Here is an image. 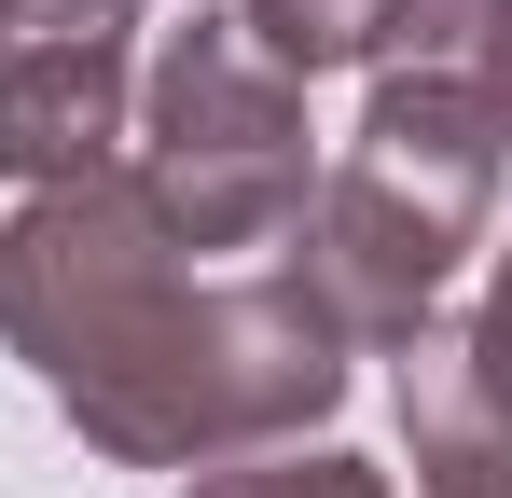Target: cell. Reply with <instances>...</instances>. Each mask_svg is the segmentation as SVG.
Returning <instances> with one entry per match:
<instances>
[{
  "mask_svg": "<svg viewBox=\"0 0 512 498\" xmlns=\"http://www.w3.org/2000/svg\"><path fill=\"white\" fill-rule=\"evenodd\" d=\"M0 346L125 471L305 443L360 360L346 319L305 291V263H180L125 194V166L28 194L0 222Z\"/></svg>",
  "mask_w": 512,
  "mask_h": 498,
  "instance_id": "obj_1",
  "label": "cell"
},
{
  "mask_svg": "<svg viewBox=\"0 0 512 498\" xmlns=\"http://www.w3.org/2000/svg\"><path fill=\"white\" fill-rule=\"evenodd\" d=\"M499 180H512V139L485 125L471 83L374 70V111H360L346 166L305 194V222H291V263H305V291L346 319V346H402V332L443 305V277L499 222Z\"/></svg>",
  "mask_w": 512,
  "mask_h": 498,
  "instance_id": "obj_2",
  "label": "cell"
},
{
  "mask_svg": "<svg viewBox=\"0 0 512 498\" xmlns=\"http://www.w3.org/2000/svg\"><path fill=\"white\" fill-rule=\"evenodd\" d=\"M125 194L153 208L180 263H236V249H291L319 153H305V83L263 56L236 14L180 28L153 83H139V139H125Z\"/></svg>",
  "mask_w": 512,
  "mask_h": 498,
  "instance_id": "obj_3",
  "label": "cell"
},
{
  "mask_svg": "<svg viewBox=\"0 0 512 498\" xmlns=\"http://www.w3.org/2000/svg\"><path fill=\"white\" fill-rule=\"evenodd\" d=\"M125 139H139L125 42H28V56H0V180H14V194L111 180Z\"/></svg>",
  "mask_w": 512,
  "mask_h": 498,
  "instance_id": "obj_4",
  "label": "cell"
},
{
  "mask_svg": "<svg viewBox=\"0 0 512 498\" xmlns=\"http://www.w3.org/2000/svg\"><path fill=\"white\" fill-rule=\"evenodd\" d=\"M402 429H416V498H512V388L485 374L471 319L429 305L402 346Z\"/></svg>",
  "mask_w": 512,
  "mask_h": 498,
  "instance_id": "obj_5",
  "label": "cell"
},
{
  "mask_svg": "<svg viewBox=\"0 0 512 498\" xmlns=\"http://www.w3.org/2000/svg\"><path fill=\"white\" fill-rule=\"evenodd\" d=\"M374 70H443V83H471L485 125L512 139V0H402V28H388Z\"/></svg>",
  "mask_w": 512,
  "mask_h": 498,
  "instance_id": "obj_6",
  "label": "cell"
},
{
  "mask_svg": "<svg viewBox=\"0 0 512 498\" xmlns=\"http://www.w3.org/2000/svg\"><path fill=\"white\" fill-rule=\"evenodd\" d=\"M236 28H250L291 83H319V70H374L388 28H402V0H236Z\"/></svg>",
  "mask_w": 512,
  "mask_h": 498,
  "instance_id": "obj_7",
  "label": "cell"
},
{
  "mask_svg": "<svg viewBox=\"0 0 512 498\" xmlns=\"http://www.w3.org/2000/svg\"><path fill=\"white\" fill-rule=\"evenodd\" d=\"M180 498H388V471L346 443H263V457H208Z\"/></svg>",
  "mask_w": 512,
  "mask_h": 498,
  "instance_id": "obj_8",
  "label": "cell"
},
{
  "mask_svg": "<svg viewBox=\"0 0 512 498\" xmlns=\"http://www.w3.org/2000/svg\"><path fill=\"white\" fill-rule=\"evenodd\" d=\"M139 28V0H0V56H28V42H125Z\"/></svg>",
  "mask_w": 512,
  "mask_h": 498,
  "instance_id": "obj_9",
  "label": "cell"
},
{
  "mask_svg": "<svg viewBox=\"0 0 512 498\" xmlns=\"http://www.w3.org/2000/svg\"><path fill=\"white\" fill-rule=\"evenodd\" d=\"M471 346H485V374L512 388V249H499V277H485V305H471Z\"/></svg>",
  "mask_w": 512,
  "mask_h": 498,
  "instance_id": "obj_10",
  "label": "cell"
}]
</instances>
